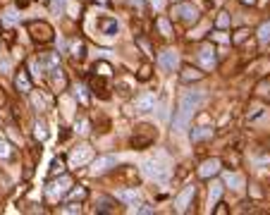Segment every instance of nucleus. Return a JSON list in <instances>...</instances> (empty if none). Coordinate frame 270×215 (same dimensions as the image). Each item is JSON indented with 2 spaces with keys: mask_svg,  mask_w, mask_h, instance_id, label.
Segmentation results:
<instances>
[{
  "mask_svg": "<svg viewBox=\"0 0 270 215\" xmlns=\"http://www.w3.org/2000/svg\"><path fill=\"white\" fill-rule=\"evenodd\" d=\"M203 98H206V93H203L201 89L184 91V93L180 96V103H177V110H175V120H172V129H175L177 134L189 127L191 117H194V113L201 107Z\"/></svg>",
  "mask_w": 270,
  "mask_h": 215,
  "instance_id": "f257e3e1",
  "label": "nucleus"
},
{
  "mask_svg": "<svg viewBox=\"0 0 270 215\" xmlns=\"http://www.w3.org/2000/svg\"><path fill=\"white\" fill-rule=\"evenodd\" d=\"M141 170H144L146 177H151V179H168V175H170L168 165H165L163 160H155V158H148V160H144Z\"/></svg>",
  "mask_w": 270,
  "mask_h": 215,
  "instance_id": "f03ea898",
  "label": "nucleus"
},
{
  "mask_svg": "<svg viewBox=\"0 0 270 215\" xmlns=\"http://www.w3.org/2000/svg\"><path fill=\"white\" fill-rule=\"evenodd\" d=\"M105 79H110V67L105 63L96 65V70H93V91L100 93L103 98L108 96V86H105Z\"/></svg>",
  "mask_w": 270,
  "mask_h": 215,
  "instance_id": "7ed1b4c3",
  "label": "nucleus"
},
{
  "mask_svg": "<svg viewBox=\"0 0 270 215\" xmlns=\"http://www.w3.org/2000/svg\"><path fill=\"white\" fill-rule=\"evenodd\" d=\"M29 34H31V38L36 43H50L53 41V29L45 22H31L29 24Z\"/></svg>",
  "mask_w": 270,
  "mask_h": 215,
  "instance_id": "20e7f679",
  "label": "nucleus"
},
{
  "mask_svg": "<svg viewBox=\"0 0 270 215\" xmlns=\"http://www.w3.org/2000/svg\"><path fill=\"white\" fill-rule=\"evenodd\" d=\"M172 15L177 19H182V22H196L198 10L194 8V5H189V3H182V5H177V8L172 10Z\"/></svg>",
  "mask_w": 270,
  "mask_h": 215,
  "instance_id": "39448f33",
  "label": "nucleus"
},
{
  "mask_svg": "<svg viewBox=\"0 0 270 215\" xmlns=\"http://www.w3.org/2000/svg\"><path fill=\"white\" fill-rule=\"evenodd\" d=\"M158 65H160L165 72H175V70H177V65H180V55L175 53L172 48H168V50H163V53H160Z\"/></svg>",
  "mask_w": 270,
  "mask_h": 215,
  "instance_id": "423d86ee",
  "label": "nucleus"
},
{
  "mask_svg": "<svg viewBox=\"0 0 270 215\" xmlns=\"http://www.w3.org/2000/svg\"><path fill=\"white\" fill-rule=\"evenodd\" d=\"M70 184H72V182H70V177H65V175H63L60 179H55V182H50L45 191H48V196H50V198H60L63 194H67V189H70Z\"/></svg>",
  "mask_w": 270,
  "mask_h": 215,
  "instance_id": "0eeeda50",
  "label": "nucleus"
},
{
  "mask_svg": "<svg viewBox=\"0 0 270 215\" xmlns=\"http://www.w3.org/2000/svg\"><path fill=\"white\" fill-rule=\"evenodd\" d=\"M91 155H93L91 146L81 143V146H77V148L72 151V155H70V163H72L74 168H77V165H84V163H89V160H91Z\"/></svg>",
  "mask_w": 270,
  "mask_h": 215,
  "instance_id": "6e6552de",
  "label": "nucleus"
},
{
  "mask_svg": "<svg viewBox=\"0 0 270 215\" xmlns=\"http://www.w3.org/2000/svg\"><path fill=\"white\" fill-rule=\"evenodd\" d=\"M220 165H223V163L218 160V158H208V160H203L201 163V168H198V177L208 179V177H213V175H218V172H220Z\"/></svg>",
  "mask_w": 270,
  "mask_h": 215,
  "instance_id": "1a4fd4ad",
  "label": "nucleus"
},
{
  "mask_svg": "<svg viewBox=\"0 0 270 215\" xmlns=\"http://www.w3.org/2000/svg\"><path fill=\"white\" fill-rule=\"evenodd\" d=\"M113 165H117V158H115V155H100L98 160H93L91 175H103V172H108Z\"/></svg>",
  "mask_w": 270,
  "mask_h": 215,
  "instance_id": "9d476101",
  "label": "nucleus"
},
{
  "mask_svg": "<svg viewBox=\"0 0 270 215\" xmlns=\"http://www.w3.org/2000/svg\"><path fill=\"white\" fill-rule=\"evenodd\" d=\"M194 196H196V187L191 184V187H187V189H184V191L180 194V196L175 198V206H177V213H184V210L189 208V201H191Z\"/></svg>",
  "mask_w": 270,
  "mask_h": 215,
  "instance_id": "9b49d317",
  "label": "nucleus"
},
{
  "mask_svg": "<svg viewBox=\"0 0 270 215\" xmlns=\"http://www.w3.org/2000/svg\"><path fill=\"white\" fill-rule=\"evenodd\" d=\"M98 31L103 36H115L120 31V24H117V19H110V17H98Z\"/></svg>",
  "mask_w": 270,
  "mask_h": 215,
  "instance_id": "f8f14e48",
  "label": "nucleus"
},
{
  "mask_svg": "<svg viewBox=\"0 0 270 215\" xmlns=\"http://www.w3.org/2000/svg\"><path fill=\"white\" fill-rule=\"evenodd\" d=\"M198 60H201V65H203L206 70H213V67H215V50H213L210 45H203V48L198 50Z\"/></svg>",
  "mask_w": 270,
  "mask_h": 215,
  "instance_id": "ddd939ff",
  "label": "nucleus"
},
{
  "mask_svg": "<svg viewBox=\"0 0 270 215\" xmlns=\"http://www.w3.org/2000/svg\"><path fill=\"white\" fill-rule=\"evenodd\" d=\"M134 107L139 113H148V110H153L155 107V96L153 93H146V96H139L134 100Z\"/></svg>",
  "mask_w": 270,
  "mask_h": 215,
  "instance_id": "4468645a",
  "label": "nucleus"
},
{
  "mask_svg": "<svg viewBox=\"0 0 270 215\" xmlns=\"http://www.w3.org/2000/svg\"><path fill=\"white\" fill-rule=\"evenodd\" d=\"M15 86H17V91H22V93H29V91H31V79H29V74L24 70L15 77Z\"/></svg>",
  "mask_w": 270,
  "mask_h": 215,
  "instance_id": "2eb2a0df",
  "label": "nucleus"
},
{
  "mask_svg": "<svg viewBox=\"0 0 270 215\" xmlns=\"http://www.w3.org/2000/svg\"><path fill=\"white\" fill-rule=\"evenodd\" d=\"M53 89L55 91H63L65 86H67V79H65V74H63V70L60 67H53Z\"/></svg>",
  "mask_w": 270,
  "mask_h": 215,
  "instance_id": "dca6fc26",
  "label": "nucleus"
},
{
  "mask_svg": "<svg viewBox=\"0 0 270 215\" xmlns=\"http://www.w3.org/2000/svg\"><path fill=\"white\" fill-rule=\"evenodd\" d=\"M220 194H223V184H220V182H213V184H210V194H208V201H210V206H215V203H218Z\"/></svg>",
  "mask_w": 270,
  "mask_h": 215,
  "instance_id": "f3484780",
  "label": "nucleus"
},
{
  "mask_svg": "<svg viewBox=\"0 0 270 215\" xmlns=\"http://www.w3.org/2000/svg\"><path fill=\"white\" fill-rule=\"evenodd\" d=\"M117 198H120V201H125V203H132V206H136V203H139L136 191H120V194H117Z\"/></svg>",
  "mask_w": 270,
  "mask_h": 215,
  "instance_id": "a211bd4d",
  "label": "nucleus"
},
{
  "mask_svg": "<svg viewBox=\"0 0 270 215\" xmlns=\"http://www.w3.org/2000/svg\"><path fill=\"white\" fill-rule=\"evenodd\" d=\"M182 79L184 81H196V79H201V72L198 70H194V67H184V70H182Z\"/></svg>",
  "mask_w": 270,
  "mask_h": 215,
  "instance_id": "6ab92c4d",
  "label": "nucleus"
},
{
  "mask_svg": "<svg viewBox=\"0 0 270 215\" xmlns=\"http://www.w3.org/2000/svg\"><path fill=\"white\" fill-rule=\"evenodd\" d=\"M208 136H213V129H206V127L191 132V139H194V141H201V139H208Z\"/></svg>",
  "mask_w": 270,
  "mask_h": 215,
  "instance_id": "aec40b11",
  "label": "nucleus"
},
{
  "mask_svg": "<svg viewBox=\"0 0 270 215\" xmlns=\"http://www.w3.org/2000/svg\"><path fill=\"white\" fill-rule=\"evenodd\" d=\"M258 38H261L263 43H268L270 41V22H265V24L258 29Z\"/></svg>",
  "mask_w": 270,
  "mask_h": 215,
  "instance_id": "412c9836",
  "label": "nucleus"
},
{
  "mask_svg": "<svg viewBox=\"0 0 270 215\" xmlns=\"http://www.w3.org/2000/svg\"><path fill=\"white\" fill-rule=\"evenodd\" d=\"M225 182H227V184H232V189H239L242 177H239V175H225Z\"/></svg>",
  "mask_w": 270,
  "mask_h": 215,
  "instance_id": "4be33fe9",
  "label": "nucleus"
},
{
  "mask_svg": "<svg viewBox=\"0 0 270 215\" xmlns=\"http://www.w3.org/2000/svg\"><path fill=\"white\" fill-rule=\"evenodd\" d=\"M10 155H12V148H10V143L0 139V158H10Z\"/></svg>",
  "mask_w": 270,
  "mask_h": 215,
  "instance_id": "5701e85b",
  "label": "nucleus"
},
{
  "mask_svg": "<svg viewBox=\"0 0 270 215\" xmlns=\"http://www.w3.org/2000/svg\"><path fill=\"white\" fill-rule=\"evenodd\" d=\"M158 27H160L163 36H170L172 34V27H170V22H168V19H158Z\"/></svg>",
  "mask_w": 270,
  "mask_h": 215,
  "instance_id": "b1692460",
  "label": "nucleus"
},
{
  "mask_svg": "<svg viewBox=\"0 0 270 215\" xmlns=\"http://www.w3.org/2000/svg\"><path fill=\"white\" fill-rule=\"evenodd\" d=\"M84 50H86V48H84V43H74L72 45V55H74V58H79V60L84 58V55H86Z\"/></svg>",
  "mask_w": 270,
  "mask_h": 215,
  "instance_id": "393cba45",
  "label": "nucleus"
},
{
  "mask_svg": "<svg viewBox=\"0 0 270 215\" xmlns=\"http://www.w3.org/2000/svg\"><path fill=\"white\" fill-rule=\"evenodd\" d=\"M58 172H60V175H63V172H65V165H63V160H53V168H50V175H58Z\"/></svg>",
  "mask_w": 270,
  "mask_h": 215,
  "instance_id": "a878e982",
  "label": "nucleus"
},
{
  "mask_svg": "<svg viewBox=\"0 0 270 215\" xmlns=\"http://www.w3.org/2000/svg\"><path fill=\"white\" fill-rule=\"evenodd\" d=\"M246 34H249L246 29H242V31H237V36H234V43H242L244 38H246Z\"/></svg>",
  "mask_w": 270,
  "mask_h": 215,
  "instance_id": "bb28decb",
  "label": "nucleus"
},
{
  "mask_svg": "<svg viewBox=\"0 0 270 215\" xmlns=\"http://www.w3.org/2000/svg\"><path fill=\"white\" fill-rule=\"evenodd\" d=\"M227 24H230V17H227L225 12H223V15L218 17V27H227Z\"/></svg>",
  "mask_w": 270,
  "mask_h": 215,
  "instance_id": "cd10ccee",
  "label": "nucleus"
},
{
  "mask_svg": "<svg viewBox=\"0 0 270 215\" xmlns=\"http://www.w3.org/2000/svg\"><path fill=\"white\" fill-rule=\"evenodd\" d=\"M84 196H86V189H74V191H72V198H84Z\"/></svg>",
  "mask_w": 270,
  "mask_h": 215,
  "instance_id": "c85d7f7f",
  "label": "nucleus"
},
{
  "mask_svg": "<svg viewBox=\"0 0 270 215\" xmlns=\"http://www.w3.org/2000/svg\"><path fill=\"white\" fill-rule=\"evenodd\" d=\"M5 22H17V15H15V10H10V12H5Z\"/></svg>",
  "mask_w": 270,
  "mask_h": 215,
  "instance_id": "c756f323",
  "label": "nucleus"
},
{
  "mask_svg": "<svg viewBox=\"0 0 270 215\" xmlns=\"http://www.w3.org/2000/svg\"><path fill=\"white\" fill-rule=\"evenodd\" d=\"M36 136L38 139H45V127L43 125H36Z\"/></svg>",
  "mask_w": 270,
  "mask_h": 215,
  "instance_id": "7c9ffc66",
  "label": "nucleus"
},
{
  "mask_svg": "<svg viewBox=\"0 0 270 215\" xmlns=\"http://www.w3.org/2000/svg\"><path fill=\"white\" fill-rule=\"evenodd\" d=\"M151 5H153V10H163V5H165V0H151Z\"/></svg>",
  "mask_w": 270,
  "mask_h": 215,
  "instance_id": "2f4dec72",
  "label": "nucleus"
},
{
  "mask_svg": "<svg viewBox=\"0 0 270 215\" xmlns=\"http://www.w3.org/2000/svg\"><path fill=\"white\" fill-rule=\"evenodd\" d=\"M65 3H67V0H53V8H55V10H63V8H65Z\"/></svg>",
  "mask_w": 270,
  "mask_h": 215,
  "instance_id": "473e14b6",
  "label": "nucleus"
},
{
  "mask_svg": "<svg viewBox=\"0 0 270 215\" xmlns=\"http://www.w3.org/2000/svg\"><path fill=\"white\" fill-rule=\"evenodd\" d=\"M139 77H141V79H148V67H141V72H139Z\"/></svg>",
  "mask_w": 270,
  "mask_h": 215,
  "instance_id": "72a5a7b5",
  "label": "nucleus"
},
{
  "mask_svg": "<svg viewBox=\"0 0 270 215\" xmlns=\"http://www.w3.org/2000/svg\"><path fill=\"white\" fill-rule=\"evenodd\" d=\"M242 3H246V5H253V3H256V0H242Z\"/></svg>",
  "mask_w": 270,
  "mask_h": 215,
  "instance_id": "f704fd0d",
  "label": "nucleus"
}]
</instances>
